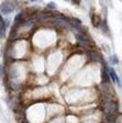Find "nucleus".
Here are the masks:
<instances>
[{
  "mask_svg": "<svg viewBox=\"0 0 122 123\" xmlns=\"http://www.w3.org/2000/svg\"><path fill=\"white\" fill-rule=\"evenodd\" d=\"M71 2L74 5H79L81 2V0H71Z\"/></svg>",
  "mask_w": 122,
  "mask_h": 123,
  "instance_id": "10",
  "label": "nucleus"
},
{
  "mask_svg": "<svg viewBox=\"0 0 122 123\" xmlns=\"http://www.w3.org/2000/svg\"><path fill=\"white\" fill-rule=\"evenodd\" d=\"M46 8H48V9H51V10H56V9H57V5L54 4V2H49L48 6H46Z\"/></svg>",
  "mask_w": 122,
  "mask_h": 123,
  "instance_id": "9",
  "label": "nucleus"
},
{
  "mask_svg": "<svg viewBox=\"0 0 122 123\" xmlns=\"http://www.w3.org/2000/svg\"><path fill=\"white\" fill-rule=\"evenodd\" d=\"M100 27H101V30L103 31V33L107 34V35H110V28H109V25H107L106 19L102 22V24H101V26H100Z\"/></svg>",
  "mask_w": 122,
  "mask_h": 123,
  "instance_id": "7",
  "label": "nucleus"
},
{
  "mask_svg": "<svg viewBox=\"0 0 122 123\" xmlns=\"http://www.w3.org/2000/svg\"><path fill=\"white\" fill-rule=\"evenodd\" d=\"M109 74H110V77H111V80L113 82H116L118 85H121V82H120V79H119L118 75H116V72L113 68H109Z\"/></svg>",
  "mask_w": 122,
  "mask_h": 123,
  "instance_id": "6",
  "label": "nucleus"
},
{
  "mask_svg": "<svg viewBox=\"0 0 122 123\" xmlns=\"http://www.w3.org/2000/svg\"><path fill=\"white\" fill-rule=\"evenodd\" d=\"M103 106L105 108V111L112 113H118L119 112V105L116 102L113 101V98L104 96L103 98Z\"/></svg>",
  "mask_w": 122,
  "mask_h": 123,
  "instance_id": "1",
  "label": "nucleus"
},
{
  "mask_svg": "<svg viewBox=\"0 0 122 123\" xmlns=\"http://www.w3.org/2000/svg\"><path fill=\"white\" fill-rule=\"evenodd\" d=\"M30 1H32V2H36V1H39V0H30Z\"/></svg>",
  "mask_w": 122,
  "mask_h": 123,
  "instance_id": "11",
  "label": "nucleus"
},
{
  "mask_svg": "<svg viewBox=\"0 0 122 123\" xmlns=\"http://www.w3.org/2000/svg\"><path fill=\"white\" fill-rule=\"evenodd\" d=\"M103 117L106 123H118V117H116V113L112 112H105L103 114Z\"/></svg>",
  "mask_w": 122,
  "mask_h": 123,
  "instance_id": "2",
  "label": "nucleus"
},
{
  "mask_svg": "<svg viewBox=\"0 0 122 123\" xmlns=\"http://www.w3.org/2000/svg\"><path fill=\"white\" fill-rule=\"evenodd\" d=\"M14 9H15V6L11 4V2H9L8 0L6 1V2H2V5H1V12H2V14L8 15V14L13 12Z\"/></svg>",
  "mask_w": 122,
  "mask_h": 123,
  "instance_id": "3",
  "label": "nucleus"
},
{
  "mask_svg": "<svg viewBox=\"0 0 122 123\" xmlns=\"http://www.w3.org/2000/svg\"><path fill=\"white\" fill-rule=\"evenodd\" d=\"M0 26H1V30H0L1 38H5V33H6V30H7L8 26H9V22H8V20H5L2 16L0 17Z\"/></svg>",
  "mask_w": 122,
  "mask_h": 123,
  "instance_id": "4",
  "label": "nucleus"
},
{
  "mask_svg": "<svg viewBox=\"0 0 122 123\" xmlns=\"http://www.w3.org/2000/svg\"><path fill=\"white\" fill-rule=\"evenodd\" d=\"M64 1H69V0H64Z\"/></svg>",
  "mask_w": 122,
  "mask_h": 123,
  "instance_id": "12",
  "label": "nucleus"
},
{
  "mask_svg": "<svg viewBox=\"0 0 122 123\" xmlns=\"http://www.w3.org/2000/svg\"><path fill=\"white\" fill-rule=\"evenodd\" d=\"M110 62H111L112 64H119L118 55H116V54H113V55H111V58H110Z\"/></svg>",
  "mask_w": 122,
  "mask_h": 123,
  "instance_id": "8",
  "label": "nucleus"
},
{
  "mask_svg": "<svg viewBox=\"0 0 122 123\" xmlns=\"http://www.w3.org/2000/svg\"><path fill=\"white\" fill-rule=\"evenodd\" d=\"M90 18H92V24L94 27H100L101 24H102V19H101V17L98 15H96V14H92L90 15Z\"/></svg>",
  "mask_w": 122,
  "mask_h": 123,
  "instance_id": "5",
  "label": "nucleus"
},
{
  "mask_svg": "<svg viewBox=\"0 0 122 123\" xmlns=\"http://www.w3.org/2000/svg\"><path fill=\"white\" fill-rule=\"evenodd\" d=\"M39 1H40V0H39Z\"/></svg>",
  "mask_w": 122,
  "mask_h": 123,
  "instance_id": "13",
  "label": "nucleus"
}]
</instances>
